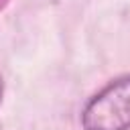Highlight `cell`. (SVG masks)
<instances>
[{"instance_id": "cell-2", "label": "cell", "mask_w": 130, "mask_h": 130, "mask_svg": "<svg viewBox=\"0 0 130 130\" xmlns=\"http://www.w3.org/2000/svg\"><path fill=\"white\" fill-rule=\"evenodd\" d=\"M6 4H8V0H0V10H2V8L6 6Z\"/></svg>"}, {"instance_id": "cell-3", "label": "cell", "mask_w": 130, "mask_h": 130, "mask_svg": "<svg viewBox=\"0 0 130 130\" xmlns=\"http://www.w3.org/2000/svg\"><path fill=\"white\" fill-rule=\"evenodd\" d=\"M2 89H4V85H2V77H0V102H2Z\"/></svg>"}, {"instance_id": "cell-1", "label": "cell", "mask_w": 130, "mask_h": 130, "mask_svg": "<svg viewBox=\"0 0 130 130\" xmlns=\"http://www.w3.org/2000/svg\"><path fill=\"white\" fill-rule=\"evenodd\" d=\"M83 130H130V75L110 81L81 110Z\"/></svg>"}]
</instances>
